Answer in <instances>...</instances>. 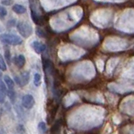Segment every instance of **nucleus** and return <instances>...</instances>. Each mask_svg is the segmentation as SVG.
Returning a JSON list of instances; mask_svg holds the SVG:
<instances>
[{
	"label": "nucleus",
	"instance_id": "nucleus-1",
	"mask_svg": "<svg viewBox=\"0 0 134 134\" xmlns=\"http://www.w3.org/2000/svg\"><path fill=\"white\" fill-rule=\"evenodd\" d=\"M1 40L3 44L10 45H19L23 42L20 37L13 34H3L1 35Z\"/></svg>",
	"mask_w": 134,
	"mask_h": 134
},
{
	"label": "nucleus",
	"instance_id": "nucleus-2",
	"mask_svg": "<svg viewBox=\"0 0 134 134\" xmlns=\"http://www.w3.org/2000/svg\"><path fill=\"white\" fill-rule=\"evenodd\" d=\"M17 29L24 38H29L33 33L31 25L26 22H19L17 24Z\"/></svg>",
	"mask_w": 134,
	"mask_h": 134
},
{
	"label": "nucleus",
	"instance_id": "nucleus-3",
	"mask_svg": "<svg viewBox=\"0 0 134 134\" xmlns=\"http://www.w3.org/2000/svg\"><path fill=\"white\" fill-rule=\"evenodd\" d=\"M29 81V71H24L21 73L19 76H14V82H16L19 86H24L27 85Z\"/></svg>",
	"mask_w": 134,
	"mask_h": 134
},
{
	"label": "nucleus",
	"instance_id": "nucleus-4",
	"mask_svg": "<svg viewBox=\"0 0 134 134\" xmlns=\"http://www.w3.org/2000/svg\"><path fill=\"white\" fill-rule=\"evenodd\" d=\"M35 105V98L30 94L25 95L22 98V106L26 109H31Z\"/></svg>",
	"mask_w": 134,
	"mask_h": 134
},
{
	"label": "nucleus",
	"instance_id": "nucleus-5",
	"mask_svg": "<svg viewBox=\"0 0 134 134\" xmlns=\"http://www.w3.org/2000/svg\"><path fill=\"white\" fill-rule=\"evenodd\" d=\"M31 47L34 49V50L37 53V54H41L43 53L44 50L46 49V45L41 42L39 41H33L31 43Z\"/></svg>",
	"mask_w": 134,
	"mask_h": 134
},
{
	"label": "nucleus",
	"instance_id": "nucleus-6",
	"mask_svg": "<svg viewBox=\"0 0 134 134\" xmlns=\"http://www.w3.org/2000/svg\"><path fill=\"white\" fill-rule=\"evenodd\" d=\"M6 84L4 83L3 81H1L0 83V102L2 104L4 102L6 98V96H8V89H7Z\"/></svg>",
	"mask_w": 134,
	"mask_h": 134
},
{
	"label": "nucleus",
	"instance_id": "nucleus-7",
	"mask_svg": "<svg viewBox=\"0 0 134 134\" xmlns=\"http://www.w3.org/2000/svg\"><path fill=\"white\" fill-rule=\"evenodd\" d=\"M31 17H32V19L33 21L35 22L37 25H43L44 23V20L43 19V17H41L39 14L35 12H31Z\"/></svg>",
	"mask_w": 134,
	"mask_h": 134
},
{
	"label": "nucleus",
	"instance_id": "nucleus-8",
	"mask_svg": "<svg viewBox=\"0 0 134 134\" xmlns=\"http://www.w3.org/2000/svg\"><path fill=\"white\" fill-rule=\"evenodd\" d=\"M14 64L19 67V68H23L25 65V57L23 55V54H19V55L14 57Z\"/></svg>",
	"mask_w": 134,
	"mask_h": 134
},
{
	"label": "nucleus",
	"instance_id": "nucleus-9",
	"mask_svg": "<svg viewBox=\"0 0 134 134\" xmlns=\"http://www.w3.org/2000/svg\"><path fill=\"white\" fill-rule=\"evenodd\" d=\"M3 81L4 83L6 84V86L8 87V89H10V90H14V81L8 76V75H4L3 76Z\"/></svg>",
	"mask_w": 134,
	"mask_h": 134
},
{
	"label": "nucleus",
	"instance_id": "nucleus-10",
	"mask_svg": "<svg viewBox=\"0 0 134 134\" xmlns=\"http://www.w3.org/2000/svg\"><path fill=\"white\" fill-rule=\"evenodd\" d=\"M12 9L14 13H16V14H22L26 11V8L23 5H20V4H14V5L13 6Z\"/></svg>",
	"mask_w": 134,
	"mask_h": 134
},
{
	"label": "nucleus",
	"instance_id": "nucleus-11",
	"mask_svg": "<svg viewBox=\"0 0 134 134\" xmlns=\"http://www.w3.org/2000/svg\"><path fill=\"white\" fill-rule=\"evenodd\" d=\"M15 91L14 90H10L8 89V97L9 99L10 102L14 104L15 102V99H16V96H15Z\"/></svg>",
	"mask_w": 134,
	"mask_h": 134
},
{
	"label": "nucleus",
	"instance_id": "nucleus-12",
	"mask_svg": "<svg viewBox=\"0 0 134 134\" xmlns=\"http://www.w3.org/2000/svg\"><path fill=\"white\" fill-rule=\"evenodd\" d=\"M38 130H39V132L40 134H44L47 131V127H46V124L44 121H40L38 125Z\"/></svg>",
	"mask_w": 134,
	"mask_h": 134
},
{
	"label": "nucleus",
	"instance_id": "nucleus-13",
	"mask_svg": "<svg viewBox=\"0 0 134 134\" xmlns=\"http://www.w3.org/2000/svg\"><path fill=\"white\" fill-rule=\"evenodd\" d=\"M34 84L35 86H40L41 84V75L39 73H35L34 76Z\"/></svg>",
	"mask_w": 134,
	"mask_h": 134
},
{
	"label": "nucleus",
	"instance_id": "nucleus-14",
	"mask_svg": "<svg viewBox=\"0 0 134 134\" xmlns=\"http://www.w3.org/2000/svg\"><path fill=\"white\" fill-rule=\"evenodd\" d=\"M60 126H61V121L60 120H57L54 123V125L52 126L51 127V132H57L59 129L60 128Z\"/></svg>",
	"mask_w": 134,
	"mask_h": 134
},
{
	"label": "nucleus",
	"instance_id": "nucleus-15",
	"mask_svg": "<svg viewBox=\"0 0 134 134\" xmlns=\"http://www.w3.org/2000/svg\"><path fill=\"white\" fill-rule=\"evenodd\" d=\"M4 56H5V59L8 62V65L11 64V54H10V51L8 49H5L4 50Z\"/></svg>",
	"mask_w": 134,
	"mask_h": 134
},
{
	"label": "nucleus",
	"instance_id": "nucleus-16",
	"mask_svg": "<svg viewBox=\"0 0 134 134\" xmlns=\"http://www.w3.org/2000/svg\"><path fill=\"white\" fill-rule=\"evenodd\" d=\"M36 34H37V35L40 38H46V33L41 28L36 29Z\"/></svg>",
	"mask_w": 134,
	"mask_h": 134
},
{
	"label": "nucleus",
	"instance_id": "nucleus-17",
	"mask_svg": "<svg viewBox=\"0 0 134 134\" xmlns=\"http://www.w3.org/2000/svg\"><path fill=\"white\" fill-rule=\"evenodd\" d=\"M0 68H1L2 71H5L7 70V65H6V63L4 61V59L3 56L0 57Z\"/></svg>",
	"mask_w": 134,
	"mask_h": 134
},
{
	"label": "nucleus",
	"instance_id": "nucleus-18",
	"mask_svg": "<svg viewBox=\"0 0 134 134\" xmlns=\"http://www.w3.org/2000/svg\"><path fill=\"white\" fill-rule=\"evenodd\" d=\"M8 12H7V9L4 7H1L0 8V18H1V19H3V18L7 15Z\"/></svg>",
	"mask_w": 134,
	"mask_h": 134
},
{
	"label": "nucleus",
	"instance_id": "nucleus-19",
	"mask_svg": "<svg viewBox=\"0 0 134 134\" xmlns=\"http://www.w3.org/2000/svg\"><path fill=\"white\" fill-rule=\"evenodd\" d=\"M3 5H6V6H9L13 3V0H3L1 2Z\"/></svg>",
	"mask_w": 134,
	"mask_h": 134
},
{
	"label": "nucleus",
	"instance_id": "nucleus-20",
	"mask_svg": "<svg viewBox=\"0 0 134 134\" xmlns=\"http://www.w3.org/2000/svg\"><path fill=\"white\" fill-rule=\"evenodd\" d=\"M15 24H16V20H15L14 19H10V20L8 22V25L9 27H14Z\"/></svg>",
	"mask_w": 134,
	"mask_h": 134
}]
</instances>
